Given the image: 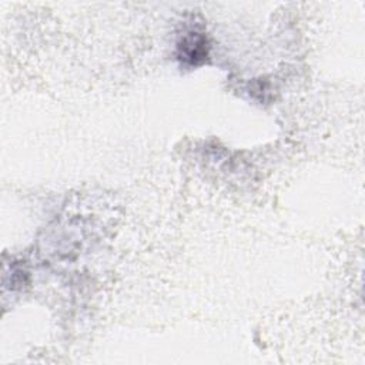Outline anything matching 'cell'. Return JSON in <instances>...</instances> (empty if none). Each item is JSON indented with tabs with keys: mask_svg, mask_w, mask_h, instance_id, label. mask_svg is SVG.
<instances>
[{
	"mask_svg": "<svg viewBox=\"0 0 365 365\" xmlns=\"http://www.w3.org/2000/svg\"><path fill=\"white\" fill-rule=\"evenodd\" d=\"M207 36L198 30H190L180 38L177 44L178 60L187 66H198L208 57Z\"/></svg>",
	"mask_w": 365,
	"mask_h": 365,
	"instance_id": "1",
	"label": "cell"
}]
</instances>
